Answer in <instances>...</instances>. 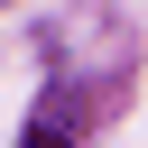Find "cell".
Wrapping results in <instances>:
<instances>
[{"mask_svg":"<svg viewBox=\"0 0 148 148\" xmlns=\"http://www.w3.org/2000/svg\"><path fill=\"white\" fill-rule=\"evenodd\" d=\"M18 148H65V120H56V111H37V120H28V139H18Z\"/></svg>","mask_w":148,"mask_h":148,"instance_id":"obj_1","label":"cell"}]
</instances>
